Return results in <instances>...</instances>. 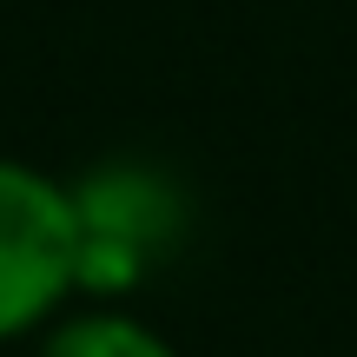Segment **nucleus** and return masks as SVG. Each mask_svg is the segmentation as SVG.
<instances>
[{"instance_id": "nucleus-1", "label": "nucleus", "mask_w": 357, "mask_h": 357, "mask_svg": "<svg viewBox=\"0 0 357 357\" xmlns=\"http://www.w3.org/2000/svg\"><path fill=\"white\" fill-rule=\"evenodd\" d=\"M79 218V291L86 298H126L153 271H166L192 231V199L166 166L146 159H106L79 172L73 185Z\"/></svg>"}, {"instance_id": "nucleus-2", "label": "nucleus", "mask_w": 357, "mask_h": 357, "mask_svg": "<svg viewBox=\"0 0 357 357\" xmlns=\"http://www.w3.org/2000/svg\"><path fill=\"white\" fill-rule=\"evenodd\" d=\"M79 291L73 192L40 166L0 159V344L26 337Z\"/></svg>"}, {"instance_id": "nucleus-3", "label": "nucleus", "mask_w": 357, "mask_h": 357, "mask_svg": "<svg viewBox=\"0 0 357 357\" xmlns=\"http://www.w3.org/2000/svg\"><path fill=\"white\" fill-rule=\"evenodd\" d=\"M40 357H178L153 324L126 318V311H86V318H60L47 331Z\"/></svg>"}]
</instances>
